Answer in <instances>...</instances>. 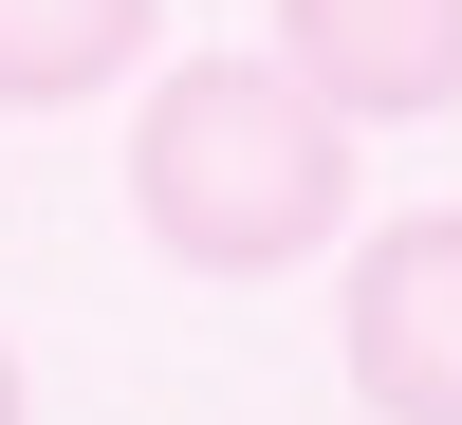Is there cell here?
I'll use <instances>...</instances> for the list:
<instances>
[{
    "mask_svg": "<svg viewBox=\"0 0 462 425\" xmlns=\"http://www.w3.org/2000/svg\"><path fill=\"white\" fill-rule=\"evenodd\" d=\"M130 222L185 278H296L352 222V111L296 56H185L130 111Z\"/></svg>",
    "mask_w": 462,
    "mask_h": 425,
    "instance_id": "cell-1",
    "label": "cell"
},
{
    "mask_svg": "<svg viewBox=\"0 0 462 425\" xmlns=\"http://www.w3.org/2000/svg\"><path fill=\"white\" fill-rule=\"evenodd\" d=\"M333 333H352V407H370V425H462V204L370 222Z\"/></svg>",
    "mask_w": 462,
    "mask_h": 425,
    "instance_id": "cell-2",
    "label": "cell"
},
{
    "mask_svg": "<svg viewBox=\"0 0 462 425\" xmlns=\"http://www.w3.org/2000/svg\"><path fill=\"white\" fill-rule=\"evenodd\" d=\"M278 56L352 130H426V111H462V0H278Z\"/></svg>",
    "mask_w": 462,
    "mask_h": 425,
    "instance_id": "cell-3",
    "label": "cell"
},
{
    "mask_svg": "<svg viewBox=\"0 0 462 425\" xmlns=\"http://www.w3.org/2000/svg\"><path fill=\"white\" fill-rule=\"evenodd\" d=\"M167 0H0V111H93L148 74Z\"/></svg>",
    "mask_w": 462,
    "mask_h": 425,
    "instance_id": "cell-4",
    "label": "cell"
},
{
    "mask_svg": "<svg viewBox=\"0 0 462 425\" xmlns=\"http://www.w3.org/2000/svg\"><path fill=\"white\" fill-rule=\"evenodd\" d=\"M0 425H37V407H19V352H0Z\"/></svg>",
    "mask_w": 462,
    "mask_h": 425,
    "instance_id": "cell-5",
    "label": "cell"
}]
</instances>
